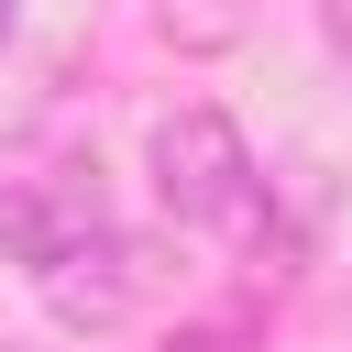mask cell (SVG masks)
Listing matches in <instances>:
<instances>
[{"instance_id": "1", "label": "cell", "mask_w": 352, "mask_h": 352, "mask_svg": "<svg viewBox=\"0 0 352 352\" xmlns=\"http://www.w3.org/2000/svg\"><path fill=\"white\" fill-rule=\"evenodd\" d=\"M110 231V187H99V154L66 143V132H11L0 143V242L22 264H55L66 242Z\"/></svg>"}, {"instance_id": "7", "label": "cell", "mask_w": 352, "mask_h": 352, "mask_svg": "<svg viewBox=\"0 0 352 352\" xmlns=\"http://www.w3.org/2000/svg\"><path fill=\"white\" fill-rule=\"evenodd\" d=\"M11 22H22V0H0V44H11Z\"/></svg>"}, {"instance_id": "2", "label": "cell", "mask_w": 352, "mask_h": 352, "mask_svg": "<svg viewBox=\"0 0 352 352\" xmlns=\"http://www.w3.org/2000/svg\"><path fill=\"white\" fill-rule=\"evenodd\" d=\"M154 198H165V220H187V231H253L264 176H253V143L231 132V110L187 99V110L154 121Z\"/></svg>"}, {"instance_id": "3", "label": "cell", "mask_w": 352, "mask_h": 352, "mask_svg": "<svg viewBox=\"0 0 352 352\" xmlns=\"http://www.w3.org/2000/svg\"><path fill=\"white\" fill-rule=\"evenodd\" d=\"M33 286H44V308H55L66 330H110V319H132V308L165 286V253H154V242H132V231L110 220V231L66 242L55 264H33Z\"/></svg>"}, {"instance_id": "6", "label": "cell", "mask_w": 352, "mask_h": 352, "mask_svg": "<svg viewBox=\"0 0 352 352\" xmlns=\"http://www.w3.org/2000/svg\"><path fill=\"white\" fill-rule=\"evenodd\" d=\"M319 22H330V44L352 55V0H319Z\"/></svg>"}, {"instance_id": "4", "label": "cell", "mask_w": 352, "mask_h": 352, "mask_svg": "<svg viewBox=\"0 0 352 352\" xmlns=\"http://www.w3.org/2000/svg\"><path fill=\"white\" fill-rule=\"evenodd\" d=\"M165 33H176L187 55H209V44L242 33V0H165Z\"/></svg>"}, {"instance_id": "5", "label": "cell", "mask_w": 352, "mask_h": 352, "mask_svg": "<svg viewBox=\"0 0 352 352\" xmlns=\"http://www.w3.org/2000/svg\"><path fill=\"white\" fill-rule=\"evenodd\" d=\"M165 352H242V341H231V330H176Z\"/></svg>"}]
</instances>
